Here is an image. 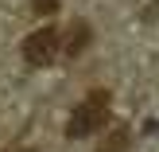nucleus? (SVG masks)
I'll return each mask as SVG.
<instances>
[{"label": "nucleus", "instance_id": "nucleus-4", "mask_svg": "<svg viewBox=\"0 0 159 152\" xmlns=\"http://www.w3.org/2000/svg\"><path fill=\"white\" fill-rule=\"evenodd\" d=\"M128 137H132L128 125H116V129L105 133V140L97 145V152H124V148H128Z\"/></svg>", "mask_w": 159, "mask_h": 152}, {"label": "nucleus", "instance_id": "nucleus-5", "mask_svg": "<svg viewBox=\"0 0 159 152\" xmlns=\"http://www.w3.org/2000/svg\"><path fill=\"white\" fill-rule=\"evenodd\" d=\"M31 8H35L39 16H54L58 12V0H31Z\"/></svg>", "mask_w": 159, "mask_h": 152}, {"label": "nucleus", "instance_id": "nucleus-3", "mask_svg": "<svg viewBox=\"0 0 159 152\" xmlns=\"http://www.w3.org/2000/svg\"><path fill=\"white\" fill-rule=\"evenodd\" d=\"M85 43H89V27H85L82 20L70 23L66 39H62V51H66V55H82V47H85Z\"/></svg>", "mask_w": 159, "mask_h": 152}, {"label": "nucleus", "instance_id": "nucleus-1", "mask_svg": "<svg viewBox=\"0 0 159 152\" xmlns=\"http://www.w3.org/2000/svg\"><path fill=\"white\" fill-rule=\"evenodd\" d=\"M105 121H109V94L105 90H93V94H85V101L74 105V113H70V121H66V137L70 140L93 137Z\"/></svg>", "mask_w": 159, "mask_h": 152}, {"label": "nucleus", "instance_id": "nucleus-6", "mask_svg": "<svg viewBox=\"0 0 159 152\" xmlns=\"http://www.w3.org/2000/svg\"><path fill=\"white\" fill-rule=\"evenodd\" d=\"M8 152H31V148H8Z\"/></svg>", "mask_w": 159, "mask_h": 152}, {"label": "nucleus", "instance_id": "nucleus-2", "mask_svg": "<svg viewBox=\"0 0 159 152\" xmlns=\"http://www.w3.org/2000/svg\"><path fill=\"white\" fill-rule=\"evenodd\" d=\"M62 51V35L54 27H39L23 39V62L27 66H51Z\"/></svg>", "mask_w": 159, "mask_h": 152}]
</instances>
